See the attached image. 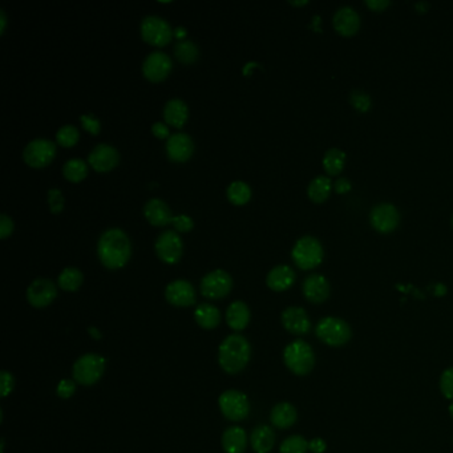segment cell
Listing matches in <instances>:
<instances>
[{
  "label": "cell",
  "instance_id": "obj_12",
  "mask_svg": "<svg viewBox=\"0 0 453 453\" xmlns=\"http://www.w3.org/2000/svg\"><path fill=\"white\" fill-rule=\"evenodd\" d=\"M370 222L376 231L389 234L399 226L400 213L392 204L382 202L373 206L370 213Z\"/></svg>",
  "mask_w": 453,
  "mask_h": 453
},
{
  "label": "cell",
  "instance_id": "obj_52",
  "mask_svg": "<svg viewBox=\"0 0 453 453\" xmlns=\"http://www.w3.org/2000/svg\"><path fill=\"white\" fill-rule=\"evenodd\" d=\"M434 292H435L436 296H443V295H445V292H447V287H445L443 283H437L436 286H435V289H434Z\"/></svg>",
  "mask_w": 453,
  "mask_h": 453
},
{
  "label": "cell",
  "instance_id": "obj_30",
  "mask_svg": "<svg viewBox=\"0 0 453 453\" xmlns=\"http://www.w3.org/2000/svg\"><path fill=\"white\" fill-rule=\"evenodd\" d=\"M346 159H347V156L341 149H338V148L328 149L323 156L324 170L330 176L339 175L346 165Z\"/></svg>",
  "mask_w": 453,
  "mask_h": 453
},
{
  "label": "cell",
  "instance_id": "obj_43",
  "mask_svg": "<svg viewBox=\"0 0 453 453\" xmlns=\"http://www.w3.org/2000/svg\"><path fill=\"white\" fill-rule=\"evenodd\" d=\"M75 392H76L75 380H69V379L60 380V383L57 384V389H56V393L60 399H69Z\"/></svg>",
  "mask_w": 453,
  "mask_h": 453
},
{
  "label": "cell",
  "instance_id": "obj_14",
  "mask_svg": "<svg viewBox=\"0 0 453 453\" xmlns=\"http://www.w3.org/2000/svg\"><path fill=\"white\" fill-rule=\"evenodd\" d=\"M57 296V289L55 283L46 278L35 279L27 289V301L36 308L49 306Z\"/></svg>",
  "mask_w": 453,
  "mask_h": 453
},
{
  "label": "cell",
  "instance_id": "obj_16",
  "mask_svg": "<svg viewBox=\"0 0 453 453\" xmlns=\"http://www.w3.org/2000/svg\"><path fill=\"white\" fill-rule=\"evenodd\" d=\"M120 162L117 149L108 144H98L88 156V163L98 173H108L114 170Z\"/></svg>",
  "mask_w": 453,
  "mask_h": 453
},
{
  "label": "cell",
  "instance_id": "obj_42",
  "mask_svg": "<svg viewBox=\"0 0 453 453\" xmlns=\"http://www.w3.org/2000/svg\"><path fill=\"white\" fill-rule=\"evenodd\" d=\"M172 225L177 230L178 233H188L195 227V222L189 215L179 214L176 215L172 221Z\"/></svg>",
  "mask_w": 453,
  "mask_h": 453
},
{
  "label": "cell",
  "instance_id": "obj_23",
  "mask_svg": "<svg viewBox=\"0 0 453 453\" xmlns=\"http://www.w3.org/2000/svg\"><path fill=\"white\" fill-rule=\"evenodd\" d=\"M189 117V108L181 98H172L163 107L165 123L173 128H182Z\"/></svg>",
  "mask_w": 453,
  "mask_h": 453
},
{
  "label": "cell",
  "instance_id": "obj_18",
  "mask_svg": "<svg viewBox=\"0 0 453 453\" xmlns=\"http://www.w3.org/2000/svg\"><path fill=\"white\" fill-rule=\"evenodd\" d=\"M281 319L285 330L292 335L302 337L308 334L311 330V319L308 317V311L303 308L292 306L286 308L282 312Z\"/></svg>",
  "mask_w": 453,
  "mask_h": 453
},
{
  "label": "cell",
  "instance_id": "obj_34",
  "mask_svg": "<svg viewBox=\"0 0 453 453\" xmlns=\"http://www.w3.org/2000/svg\"><path fill=\"white\" fill-rule=\"evenodd\" d=\"M173 52H175V56L178 62H181L182 64L185 65L195 63L198 59V55H199L198 47L193 42H188V40L178 42L177 44L175 46Z\"/></svg>",
  "mask_w": 453,
  "mask_h": 453
},
{
  "label": "cell",
  "instance_id": "obj_22",
  "mask_svg": "<svg viewBox=\"0 0 453 453\" xmlns=\"http://www.w3.org/2000/svg\"><path fill=\"white\" fill-rule=\"evenodd\" d=\"M295 282V272L287 265H279L269 272L266 283L270 290L276 292H286Z\"/></svg>",
  "mask_w": 453,
  "mask_h": 453
},
{
  "label": "cell",
  "instance_id": "obj_8",
  "mask_svg": "<svg viewBox=\"0 0 453 453\" xmlns=\"http://www.w3.org/2000/svg\"><path fill=\"white\" fill-rule=\"evenodd\" d=\"M140 33L143 40L153 47H165L173 37V30L169 23L160 17H146L141 21Z\"/></svg>",
  "mask_w": 453,
  "mask_h": 453
},
{
  "label": "cell",
  "instance_id": "obj_28",
  "mask_svg": "<svg viewBox=\"0 0 453 453\" xmlns=\"http://www.w3.org/2000/svg\"><path fill=\"white\" fill-rule=\"evenodd\" d=\"M195 319L199 327L205 330H213L221 323V312L211 303H201L195 308Z\"/></svg>",
  "mask_w": 453,
  "mask_h": 453
},
{
  "label": "cell",
  "instance_id": "obj_54",
  "mask_svg": "<svg viewBox=\"0 0 453 453\" xmlns=\"http://www.w3.org/2000/svg\"><path fill=\"white\" fill-rule=\"evenodd\" d=\"M308 3V0H305V1H290V4H292V6H305Z\"/></svg>",
  "mask_w": 453,
  "mask_h": 453
},
{
  "label": "cell",
  "instance_id": "obj_9",
  "mask_svg": "<svg viewBox=\"0 0 453 453\" xmlns=\"http://www.w3.org/2000/svg\"><path fill=\"white\" fill-rule=\"evenodd\" d=\"M56 156V145L46 139H36L23 150V160L33 169L48 166Z\"/></svg>",
  "mask_w": 453,
  "mask_h": 453
},
{
  "label": "cell",
  "instance_id": "obj_25",
  "mask_svg": "<svg viewBox=\"0 0 453 453\" xmlns=\"http://www.w3.org/2000/svg\"><path fill=\"white\" fill-rule=\"evenodd\" d=\"M250 444L256 453H269L276 445V432L269 425H258L250 435Z\"/></svg>",
  "mask_w": 453,
  "mask_h": 453
},
{
  "label": "cell",
  "instance_id": "obj_40",
  "mask_svg": "<svg viewBox=\"0 0 453 453\" xmlns=\"http://www.w3.org/2000/svg\"><path fill=\"white\" fill-rule=\"evenodd\" d=\"M81 127L84 130H87L89 134L98 136L101 130V123L95 114H81L80 116Z\"/></svg>",
  "mask_w": 453,
  "mask_h": 453
},
{
  "label": "cell",
  "instance_id": "obj_39",
  "mask_svg": "<svg viewBox=\"0 0 453 453\" xmlns=\"http://www.w3.org/2000/svg\"><path fill=\"white\" fill-rule=\"evenodd\" d=\"M49 211L52 214H60L64 209V197L60 189L52 188L48 192Z\"/></svg>",
  "mask_w": 453,
  "mask_h": 453
},
{
  "label": "cell",
  "instance_id": "obj_19",
  "mask_svg": "<svg viewBox=\"0 0 453 453\" xmlns=\"http://www.w3.org/2000/svg\"><path fill=\"white\" fill-rule=\"evenodd\" d=\"M302 292L308 302L314 305H321L328 299L331 286L327 278L322 274H311L305 279L302 285Z\"/></svg>",
  "mask_w": 453,
  "mask_h": 453
},
{
  "label": "cell",
  "instance_id": "obj_41",
  "mask_svg": "<svg viewBox=\"0 0 453 453\" xmlns=\"http://www.w3.org/2000/svg\"><path fill=\"white\" fill-rule=\"evenodd\" d=\"M15 387V379L12 373L8 371H1L0 373V395L1 398L8 396Z\"/></svg>",
  "mask_w": 453,
  "mask_h": 453
},
{
  "label": "cell",
  "instance_id": "obj_1",
  "mask_svg": "<svg viewBox=\"0 0 453 453\" xmlns=\"http://www.w3.org/2000/svg\"><path fill=\"white\" fill-rule=\"evenodd\" d=\"M98 256L101 265L108 270L124 267L132 256L128 234L121 229H108L98 238Z\"/></svg>",
  "mask_w": 453,
  "mask_h": 453
},
{
  "label": "cell",
  "instance_id": "obj_46",
  "mask_svg": "<svg viewBox=\"0 0 453 453\" xmlns=\"http://www.w3.org/2000/svg\"><path fill=\"white\" fill-rule=\"evenodd\" d=\"M327 450V443L322 437H315L308 441V451L311 453H324Z\"/></svg>",
  "mask_w": 453,
  "mask_h": 453
},
{
  "label": "cell",
  "instance_id": "obj_29",
  "mask_svg": "<svg viewBox=\"0 0 453 453\" xmlns=\"http://www.w3.org/2000/svg\"><path fill=\"white\" fill-rule=\"evenodd\" d=\"M331 189H332L331 179L326 176H318L308 185V198L315 204H322L330 197Z\"/></svg>",
  "mask_w": 453,
  "mask_h": 453
},
{
  "label": "cell",
  "instance_id": "obj_3",
  "mask_svg": "<svg viewBox=\"0 0 453 453\" xmlns=\"http://www.w3.org/2000/svg\"><path fill=\"white\" fill-rule=\"evenodd\" d=\"M283 362L294 375L306 376L315 366V354L308 341L296 339L285 347Z\"/></svg>",
  "mask_w": 453,
  "mask_h": 453
},
{
  "label": "cell",
  "instance_id": "obj_51",
  "mask_svg": "<svg viewBox=\"0 0 453 453\" xmlns=\"http://www.w3.org/2000/svg\"><path fill=\"white\" fill-rule=\"evenodd\" d=\"M173 36H176L178 39V42H181L185 36H186V30L184 27H177L175 31H173Z\"/></svg>",
  "mask_w": 453,
  "mask_h": 453
},
{
  "label": "cell",
  "instance_id": "obj_24",
  "mask_svg": "<svg viewBox=\"0 0 453 453\" xmlns=\"http://www.w3.org/2000/svg\"><path fill=\"white\" fill-rule=\"evenodd\" d=\"M298 420L296 408L287 402H282L273 407L270 412V421L278 429H287Z\"/></svg>",
  "mask_w": 453,
  "mask_h": 453
},
{
  "label": "cell",
  "instance_id": "obj_6",
  "mask_svg": "<svg viewBox=\"0 0 453 453\" xmlns=\"http://www.w3.org/2000/svg\"><path fill=\"white\" fill-rule=\"evenodd\" d=\"M105 359L98 354L81 355L72 367V378L81 386H94L105 371Z\"/></svg>",
  "mask_w": 453,
  "mask_h": 453
},
{
  "label": "cell",
  "instance_id": "obj_37",
  "mask_svg": "<svg viewBox=\"0 0 453 453\" xmlns=\"http://www.w3.org/2000/svg\"><path fill=\"white\" fill-rule=\"evenodd\" d=\"M350 101H351L353 107L359 112H367V111H370V108L373 105L370 95L367 92H364V91H360V89L353 91V94L350 96Z\"/></svg>",
  "mask_w": 453,
  "mask_h": 453
},
{
  "label": "cell",
  "instance_id": "obj_10",
  "mask_svg": "<svg viewBox=\"0 0 453 453\" xmlns=\"http://www.w3.org/2000/svg\"><path fill=\"white\" fill-rule=\"evenodd\" d=\"M233 289V278L221 269L213 270L201 281V294L208 299H222L227 296Z\"/></svg>",
  "mask_w": 453,
  "mask_h": 453
},
{
  "label": "cell",
  "instance_id": "obj_21",
  "mask_svg": "<svg viewBox=\"0 0 453 453\" xmlns=\"http://www.w3.org/2000/svg\"><path fill=\"white\" fill-rule=\"evenodd\" d=\"M334 28L343 36H353L360 28V15L350 6H343L332 19Z\"/></svg>",
  "mask_w": 453,
  "mask_h": 453
},
{
  "label": "cell",
  "instance_id": "obj_56",
  "mask_svg": "<svg viewBox=\"0 0 453 453\" xmlns=\"http://www.w3.org/2000/svg\"><path fill=\"white\" fill-rule=\"evenodd\" d=\"M4 445H6V441H4V438H1V453H4Z\"/></svg>",
  "mask_w": 453,
  "mask_h": 453
},
{
  "label": "cell",
  "instance_id": "obj_53",
  "mask_svg": "<svg viewBox=\"0 0 453 453\" xmlns=\"http://www.w3.org/2000/svg\"><path fill=\"white\" fill-rule=\"evenodd\" d=\"M428 7H429V4H428L427 1H419V3H416V8H418L419 11H421V12H425Z\"/></svg>",
  "mask_w": 453,
  "mask_h": 453
},
{
  "label": "cell",
  "instance_id": "obj_44",
  "mask_svg": "<svg viewBox=\"0 0 453 453\" xmlns=\"http://www.w3.org/2000/svg\"><path fill=\"white\" fill-rule=\"evenodd\" d=\"M14 227H15V225H14L12 218L3 213L0 215V238L1 240L8 238L14 233Z\"/></svg>",
  "mask_w": 453,
  "mask_h": 453
},
{
  "label": "cell",
  "instance_id": "obj_32",
  "mask_svg": "<svg viewBox=\"0 0 453 453\" xmlns=\"http://www.w3.org/2000/svg\"><path fill=\"white\" fill-rule=\"evenodd\" d=\"M227 199L236 206L246 205L251 198V189L243 181H234L227 186Z\"/></svg>",
  "mask_w": 453,
  "mask_h": 453
},
{
  "label": "cell",
  "instance_id": "obj_57",
  "mask_svg": "<svg viewBox=\"0 0 453 453\" xmlns=\"http://www.w3.org/2000/svg\"><path fill=\"white\" fill-rule=\"evenodd\" d=\"M452 226H453V215H452Z\"/></svg>",
  "mask_w": 453,
  "mask_h": 453
},
{
  "label": "cell",
  "instance_id": "obj_45",
  "mask_svg": "<svg viewBox=\"0 0 453 453\" xmlns=\"http://www.w3.org/2000/svg\"><path fill=\"white\" fill-rule=\"evenodd\" d=\"M152 133L157 137V139H160V140H168L172 134H170V130H169V127H168V124H165V123H154L153 125H152Z\"/></svg>",
  "mask_w": 453,
  "mask_h": 453
},
{
  "label": "cell",
  "instance_id": "obj_17",
  "mask_svg": "<svg viewBox=\"0 0 453 453\" xmlns=\"http://www.w3.org/2000/svg\"><path fill=\"white\" fill-rule=\"evenodd\" d=\"M195 153V143L186 133H175L166 140V154L170 161L186 162Z\"/></svg>",
  "mask_w": 453,
  "mask_h": 453
},
{
  "label": "cell",
  "instance_id": "obj_4",
  "mask_svg": "<svg viewBox=\"0 0 453 453\" xmlns=\"http://www.w3.org/2000/svg\"><path fill=\"white\" fill-rule=\"evenodd\" d=\"M317 338L328 347H343L353 338L350 324L338 317H324L315 326Z\"/></svg>",
  "mask_w": 453,
  "mask_h": 453
},
{
  "label": "cell",
  "instance_id": "obj_31",
  "mask_svg": "<svg viewBox=\"0 0 453 453\" xmlns=\"http://www.w3.org/2000/svg\"><path fill=\"white\" fill-rule=\"evenodd\" d=\"M84 276L76 267H66L57 278V285L62 290L68 292H78L82 285Z\"/></svg>",
  "mask_w": 453,
  "mask_h": 453
},
{
  "label": "cell",
  "instance_id": "obj_35",
  "mask_svg": "<svg viewBox=\"0 0 453 453\" xmlns=\"http://www.w3.org/2000/svg\"><path fill=\"white\" fill-rule=\"evenodd\" d=\"M308 440L301 435H292L285 438L279 447V453H308Z\"/></svg>",
  "mask_w": 453,
  "mask_h": 453
},
{
  "label": "cell",
  "instance_id": "obj_13",
  "mask_svg": "<svg viewBox=\"0 0 453 453\" xmlns=\"http://www.w3.org/2000/svg\"><path fill=\"white\" fill-rule=\"evenodd\" d=\"M172 68H173V64H172L170 57L163 52L156 51L146 56L145 60L143 63V75L146 80L152 81V82H160L170 75Z\"/></svg>",
  "mask_w": 453,
  "mask_h": 453
},
{
  "label": "cell",
  "instance_id": "obj_2",
  "mask_svg": "<svg viewBox=\"0 0 453 453\" xmlns=\"http://www.w3.org/2000/svg\"><path fill=\"white\" fill-rule=\"evenodd\" d=\"M251 356V347L249 340L240 334L229 335L221 343L218 350V363L227 373H241L247 366Z\"/></svg>",
  "mask_w": 453,
  "mask_h": 453
},
{
  "label": "cell",
  "instance_id": "obj_26",
  "mask_svg": "<svg viewBox=\"0 0 453 453\" xmlns=\"http://www.w3.org/2000/svg\"><path fill=\"white\" fill-rule=\"evenodd\" d=\"M225 318L231 330L242 331L250 322V310L242 301H236L227 308Z\"/></svg>",
  "mask_w": 453,
  "mask_h": 453
},
{
  "label": "cell",
  "instance_id": "obj_7",
  "mask_svg": "<svg viewBox=\"0 0 453 453\" xmlns=\"http://www.w3.org/2000/svg\"><path fill=\"white\" fill-rule=\"evenodd\" d=\"M218 405L222 415L230 421H242L250 414L247 396L237 389H227L220 395Z\"/></svg>",
  "mask_w": 453,
  "mask_h": 453
},
{
  "label": "cell",
  "instance_id": "obj_47",
  "mask_svg": "<svg viewBox=\"0 0 453 453\" xmlns=\"http://www.w3.org/2000/svg\"><path fill=\"white\" fill-rule=\"evenodd\" d=\"M353 185H351V181L348 178H339L335 181L334 184V189L338 195H346L351 190Z\"/></svg>",
  "mask_w": 453,
  "mask_h": 453
},
{
  "label": "cell",
  "instance_id": "obj_33",
  "mask_svg": "<svg viewBox=\"0 0 453 453\" xmlns=\"http://www.w3.org/2000/svg\"><path fill=\"white\" fill-rule=\"evenodd\" d=\"M63 176L66 181L79 184L88 176V165L81 159H72L65 162L63 166Z\"/></svg>",
  "mask_w": 453,
  "mask_h": 453
},
{
  "label": "cell",
  "instance_id": "obj_55",
  "mask_svg": "<svg viewBox=\"0 0 453 453\" xmlns=\"http://www.w3.org/2000/svg\"><path fill=\"white\" fill-rule=\"evenodd\" d=\"M448 409H450V415H451V418L453 419V400L452 403L450 405V407H448Z\"/></svg>",
  "mask_w": 453,
  "mask_h": 453
},
{
  "label": "cell",
  "instance_id": "obj_15",
  "mask_svg": "<svg viewBox=\"0 0 453 453\" xmlns=\"http://www.w3.org/2000/svg\"><path fill=\"white\" fill-rule=\"evenodd\" d=\"M165 298L172 306L190 308L195 303V287L185 279L173 281L165 289Z\"/></svg>",
  "mask_w": 453,
  "mask_h": 453
},
{
  "label": "cell",
  "instance_id": "obj_50",
  "mask_svg": "<svg viewBox=\"0 0 453 453\" xmlns=\"http://www.w3.org/2000/svg\"><path fill=\"white\" fill-rule=\"evenodd\" d=\"M6 26H7V17L4 10H0V35H3L6 31Z\"/></svg>",
  "mask_w": 453,
  "mask_h": 453
},
{
  "label": "cell",
  "instance_id": "obj_5",
  "mask_svg": "<svg viewBox=\"0 0 453 453\" xmlns=\"http://www.w3.org/2000/svg\"><path fill=\"white\" fill-rule=\"evenodd\" d=\"M292 258L302 270L315 269L323 260V246L315 237L305 236L294 245Z\"/></svg>",
  "mask_w": 453,
  "mask_h": 453
},
{
  "label": "cell",
  "instance_id": "obj_20",
  "mask_svg": "<svg viewBox=\"0 0 453 453\" xmlns=\"http://www.w3.org/2000/svg\"><path fill=\"white\" fill-rule=\"evenodd\" d=\"M146 221L153 226L163 227L173 221V214L165 201L160 198L149 199L144 206Z\"/></svg>",
  "mask_w": 453,
  "mask_h": 453
},
{
  "label": "cell",
  "instance_id": "obj_38",
  "mask_svg": "<svg viewBox=\"0 0 453 453\" xmlns=\"http://www.w3.org/2000/svg\"><path fill=\"white\" fill-rule=\"evenodd\" d=\"M438 386L443 396L448 400H453V367H448L447 370L443 371L440 376Z\"/></svg>",
  "mask_w": 453,
  "mask_h": 453
},
{
  "label": "cell",
  "instance_id": "obj_27",
  "mask_svg": "<svg viewBox=\"0 0 453 453\" xmlns=\"http://www.w3.org/2000/svg\"><path fill=\"white\" fill-rule=\"evenodd\" d=\"M247 447V435L241 427H230L222 435V448L226 453H243Z\"/></svg>",
  "mask_w": 453,
  "mask_h": 453
},
{
  "label": "cell",
  "instance_id": "obj_36",
  "mask_svg": "<svg viewBox=\"0 0 453 453\" xmlns=\"http://www.w3.org/2000/svg\"><path fill=\"white\" fill-rule=\"evenodd\" d=\"M80 133L73 125H64L56 133V143L63 148H72L79 143Z\"/></svg>",
  "mask_w": 453,
  "mask_h": 453
},
{
  "label": "cell",
  "instance_id": "obj_49",
  "mask_svg": "<svg viewBox=\"0 0 453 453\" xmlns=\"http://www.w3.org/2000/svg\"><path fill=\"white\" fill-rule=\"evenodd\" d=\"M88 334L91 335V338H92V339L100 340L101 338H103V334H101V331H100L98 328H96V327H94V326H91V327L88 328Z\"/></svg>",
  "mask_w": 453,
  "mask_h": 453
},
{
  "label": "cell",
  "instance_id": "obj_11",
  "mask_svg": "<svg viewBox=\"0 0 453 453\" xmlns=\"http://www.w3.org/2000/svg\"><path fill=\"white\" fill-rule=\"evenodd\" d=\"M154 249L157 257L161 259L163 263L176 265L182 257L184 243L176 231L168 230L160 234L154 245Z\"/></svg>",
  "mask_w": 453,
  "mask_h": 453
},
{
  "label": "cell",
  "instance_id": "obj_48",
  "mask_svg": "<svg viewBox=\"0 0 453 453\" xmlns=\"http://www.w3.org/2000/svg\"><path fill=\"white\" fill-rule=\"evenodd\" d=\"M389 4V0H366V6L370 7L373 11H383Z\"/></svg>",
  "mask_w": 453,
  "mask_h": 453
}]
</instances>
